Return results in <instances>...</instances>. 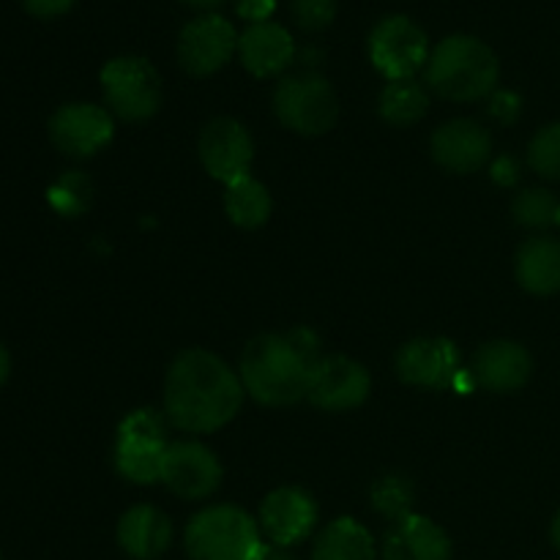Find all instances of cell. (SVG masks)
<instances>
[{"mask_svg": "<svg viewBox=\"0 0 560 560\" xmlns=\"http://www.w3.org/2000/svg\"><path fill=\"white\" fill-rule=\"evenodd\" d=\"M244 383L219 355L202 348L175 355L164 381V416L184 432H213L238 416Z\"/></svg>", "mask_w": 560, "mask_h": 560, "instance_id": "6da1fadb", "label": "cell"}, {"mask_svg": "<svg viewBox=\"0 0 560 560\" xmlns=\"http://www.w3.org/2000/svg\"><path fill=\"white\" fill-rule=\"evenodd\" d=\"M320 359V339L310 328L260 334L241 353V383L260 405L288 408L306 397Z\"/></svg>", "mask_w": 560, "mask_h": 560, "instance_id": "7a4b0ae2", "label": "cell"}, {"mask_svg": "<svg viewBox=\"0 0 560 560\" xmlns=\"http://www.w3.org/2000/svg\"><path fill=\"white\" fill-rule=\"evenodd\" d=\"M501 63L490 44L476 36H448L427 60V82L435 93L452 102H479L495 93Z\"/></svg>", "mask_w": 560, "mask_h": 560, "instance_id": "3957f363", "label": "cell"}, {"mask_svg": "<svg viewBox=\"0 0 560 560\" xmlns=\"http://www.w3.org/2000/svg\"><path fill=\"white\" fill-rule=\"evenodd\" d=\"M266 541L255 520L238 506H211L186 525V552L191 560H257Z\"/></svg>", "mask_w": 560, "mask_h": 560, "instance_id": "277c9868", "label": "cell"}, {"mask_svg": "<svg viewBox=\"0 0 560 560\" xmlns=\"http://www.w3.org/2000/svg\"><path fill=\"white\" fill-rule=\"evenodd\" d=\"M102 91L109 113L129 124L153 118L164 102V85L156 66L140 55H118L102 69Z\"/></svg>", "mask_w": 560, "mask_h": 560, "instance_id": "5b68a950", "label": "cell"}, {"mask_svg": "<svg viewBox=\"0 0 560 560\" xmlns=\"http://www.w3.org/2000/svg\"><path fill=\"white\" fill-rule=\"evenodd\" d=\"M167 424L156 410L140 408L126 416L115 438V470L135 485L162 481L164 454H167Z\"/></svg>", "mask_w": 560, "mask_h": 560, "instance_id": "8992f818", "label": "cell"}, {"mask_svg": "<svg viewBox=\"0 0 560 560\" xmlns=\"http://www.w3.org/2000/svg\"><path fill=\"white\" fill-rule=\"evenodd\" d=\"M273 113L295 135L317 137L334 129L339 102L326 77L295 74L284 77L273 91Z\"/></svg>", "mask_w": 560, "mask_h": 560, "instance_id": "52a82bcc", "label": "cell"}, {"mask_svg": "<svg viewBox=\"0 0 560 560\" xmlns=\"http://www.w3.org/2000/svg\"><path fill=\"white\" fill-rule=\"evenodd\" d=\"M370 60L388 82L410 80L430 60V38L410 16H386L370 33Z\"/></svg>", "mask_w": 560, "mask_h": 560, "instance_id": "ba28073f", "label": "cell"}, {"mask_svg": "<svg viewBox=\"0 0 560 560\" xmlns=\"http://www.w3.org/2000/svg\"><path fill=\"white\" fill-rule=\"evenodd\" d=\"M238 33L233 22L219 14L191 20L178 36V60L191 77H211L238 52Z\"/></svg>", "mask_w": 560, "mask_h": 560, "instance_id": "9c48e42d", "label": "cell"}, {"mask_svg": "<svg viewBox=\"0 0 560 560\" xmlns=\"http://www.w3.org/2000/svg\"><path fill=\"white\" fill-rule=\"evenodd\" d=\"M200 162L211 178L224 186L249 178L255 162V142L246 126L235 118H213L200 135Z\"/></svg>", "mask_w": 560, "mask_h": 560, "instance_id": "30bf717a", "label": "cell"}, {"mask_svg": "<svg viewBox=\"0 0 560 560\" xmlns=\"http://www.w3.org/2000/svg\"><path fill=\"white\" fill-rule=\"evenodd\" d=\"M115 135V120L98 104H63L49 118V140L60 153L88 159L102 151Z\"/></svg>", "mask_w": 560, "mask_h": 560, "instance_id": "8fae6325", "label": "cell"}, {"mask_svg": "<svg viewBox=\"0 0 560 560\" xmlns=\"http://www.w3.org/2000/svg\"><path fill=\"white\" fill-rule=\"evenodd\" d=\"M372 392V377L359 361L348 355H328L320 359L310 381V402L326 413H345L361 408Z\"/></svg>", "mask_w": 560, "mask_h": 560, "instance_id": "7c38bea8", "label": "cell"}, {"mask_svg": "<svg viewBox=\"0 0 560 560\" xmlns=\"http://www.w3.org/2000/svg\"><path fill=\"white\" fill-rule=\"evenodd\" d=\"M162 481L184 501H202L222 485V463L208 446L195 441L170 443L162 465Z\"/></svg>", "mask_w": 560, "mask_h": 560, "instance_id": "4fadbf2b", "label": "cell"}, {"mask_svg": "<svg viewBox=\"0 0 560 560\" xmlns=\"http://www.w3.org/2000/svg\"><path fill=\"white\" fill-rule=\"evenodd\" d=\"M394 366L399 381L408 386L441 392L457 381L459 350L446 337H419L399 348Z\"/></svg>", "mask_w": 560, "mask_h": 560, "instance_id": "5bb4252c", "label": "cell"}, {"mask_svg": "<svg viewBox=\"0 0 560 560\" xmlns=\"http://www.w3.org/2000/svg\"><path fill=\"white\" fill-rule=\"evenodd\" d=\"M317 503L301 487H279L260 506V528L277 547H293L315 530Z\"/></svg>", "mask_w": 560, "mask_h": 560, "instance_id": "9a60e30c", "label": "cell"}, {"mask_svg": "<svg viewBox=\"0 0 560 560\" xmlns=\"http://www.w3.org/2000/svg\"><path fill=\"white\" fill-rule=\"evenodd\" d=\"M492 153V137L481 124L470 118H457L443 124L432 135V156L443 170L457 175L476 173L487 164Z\"/></svg>", "mask_w": 560, "mask_h": 560, "instance_id": "2e32d148", "label": "cell"}, {"mask_svg": "<svg viewBox=\"0 0 560 560\" xmlns=\"http://www.w3.org/2000/svg\"><path fill=\"white\" fill-rule=\"evenodd\" d=\"M470 375L481 388L492 394L520 392L534 375V359L528 348L512 339H495V342L481 345L474 355Z\"/></svg>", "mask_w": 560, "mask_h": 560, "instance_id": "e0dca14e", "label": "cell"}, {"mask_svg": "<svg viewBox=\"0 0 560 560\" xmlns=\"http://www.w3.org/2000/svg\"><path fill=\"white\" fill-rule=\"evenodd\" d=\"M383 560H452V539L430 517L408 514L383 539Z\"/></svg>", "mask_w": 560, "mask_h": 560, "instance_id": "ac0fdd59", "label": "cell"}, {"mask_svg": "<svg viewBox=\"0 0 560 560\" xmlns=\"http://www.w3.org/2000/svg\"><path fill=\"white\" fill-rule=\"evenodd\" d=\"M241 63L255 77H277L293 63L295 42L282 25L260 22L249 25L238 38Z\"/></svg>", "mask_w": 560, "mask_h": 560, "instance_id": "d6986e66", "label": "cell"}, {"mask_svg": "<svg viewBox=\"0 0 560 560\" xmlns=\"http://www.w3.org/2000/svg\"><path fill=\"white\" fill-rule=\"evenodd\" d=\"M118 545L135 560H156L173 545V523L156 506H135L120 517Z\"/></svg>", "mask_w": 560, "mask_h": 560, "instance_id": "ffe728a7", "label": "cell"}, {"mask_svg": "<svg viewBox=\"0 0 560 560\" xmlns=\"http://www.w3.org/2000/svg\"><path fill=\"white\" fill-rule=\"evenodd\" d=\"M517 282L530 295H556L560 290V238L536 235L517 252Z\"/></svg>", "mask_w": 560, "mask_h": 560, "instance_id": "44dd1931", "label": "cell"}, {"mask_svg": "<svg viewBox=\"0 0 560 560\" xmlns=\"http://www.w3.org/2000/svg\"><path fill=\"white\" fill-rule=\"evenodd\" d=\"M375 539L353 517H339L320 530L312 560H375Z\"/></svg>", "mask_w": 560, "mask_h": 560, "instance_id": "7402d4cb", "label": "cell"}, {"mask_svg": "<svg viewBox=\"0 0 560 560\" xmlns=\"http://www.w3.org/2000/svg\"><path fill=\"white\" fill-rule=\"evenodd\" d=\"M271 195H268L266 186L260 180L249 178H241L235 184L228 186L224 191V211H228L230 222L235 228H244V230H257L268 222L271 217Z\"/></svg>", "mask_w": 560, "mask_h": 560, "instance_id": "603a6c76", "label": "cell"}, {"mask_svg": "<svg viewBox=\"0 0 560 560\" xmlns=\"http://www.w3.org/2000/svg\"><path fill=\"white\" fill-rule=\"evenodd\" d=\"M377 109H381L383 120H388L392 126H410L424 118L430 109V96L419 82L394 80L383 88Z\"/></svg>", "mask_w": 560, "mask_h": 560, "instance_id": "cb8c5ba5", "label": "cell"}, {"mask_svg": "<svg viewBox=\"0 0 560 560\" xmlns=\"http://www.w3.org/2000/svg\"><path fill=\"white\" fill-rule=\"evenodd\" d=\"M370 498H372V506H375V512L383 514L386 520H392V523H397V520L413 514L416 490H413V485L408 481V476H402V474L381 476V479L372 485Z\"/></svg>", "mask_w": 560, "mask_h": 560, "instance_id": "d4e9b609", "label": "cell"}, {"mask_svg": "<svg viewBox=\"0 0 560 560\" xmlns=\"http://www.w3.org/2000/svg\"><path fill=\"white\" fill-rule=\"evenodd\" d=\"M514 222L528 230H547L558 224L560 200L547 189H525L512 202Z\"/></svg>", "mask_w": 560, "mask_h": 560, "instance_id": "484cf974", "label": "cell"}, {"mask_svg": "<svg viewBox=\"0 0 560 560\" xmlns=\"http://www.w3.org/2000/svg\"><path fill=\"white\" fill-rule=\"evenodd\" d=\"M93 200V184L88 175L66 173L63 178H58V184L49 186V206L55 208L63 217H80L82 211H88Z\"/></svg>", "mask_w": 560, "mask_h": 560, "instance_id": "4316f807", "label": "cell"}, {"mask_svg": "<svg viewBox=\"0 0 560 560\" xmlns=\"http://www.w3.org/2000/svg\"><path fill=\"white\" fill-rule=\"evenodd\" d=\"M528 164L547 180H560V120L541 126L528 145Z\"/></svg>", "mask_w": 560, "mask_h": 560, "instance_id": "83f0119b", "label": "cell"}, {"mask_svg": "<svg viewBox=\"0 0 560 560\" xmlns=\"http://www.w3.org/2000/svg\"><path fill=\"white\" fill-rule=\"evenodd\" d=\"M293 16L304 31H326L337 16V0H293Z\"/></svg>", "mask_w": 560, "mask_h": 560, "instance_id": "f1b7e54d", "label": "cell"}, {"mask_svg": "<svg viewBox=\"0 0 560 560\" xmlns=\"http://www.w3.org/2000/svg\"><path fill=\"white\" fill-rule=\"evenodd\" d=\"M520 109H523V102H520L517 93H512V91L492 93L490 113H492V118H498L501 124H514L520 115Z\"/></svg>", "mask_w": 560, "mask_h": 560, "instance_id": "f546056e", "label": "cell"}, {"mask_svg": "<svg viewBox=\"0 0 560 560\" xmlns=\"http://www.w3.org/2000/svg\"><path fill=\"white\" fill-rule=\"evenodd\" d=\"M235 11L252 25H260L277 11V0H235Z\"/></svg>", "mask_w": 560, "mask_h": 560, "instance_id": "4dcf8cb0", "label": "cell"}, {"mask_svg": "<svg viewBox=\"0 0 560 560\" xmlns=\"http://www.w3.org/2000/svg\"><path fill=\"white\" fill-rule=\"evenodd\" d=\"M77 0H22L27 14L38 16V20H55V16H63L66 11H71Z\"/></svg>", "mask_w": 560, "mask_h": 560, "instance_id": "1f68e13d", "label": "cell"}, {"mask_svg": "<svg viewBox=\"0 0 560 560\" xmlns=\"http://www.w3.org/2000/svg\"><path fill=\"white\" fill-rule=\"evenodd\" d=\"M492 178H495L498 184H503V186L517 184V164H514L512 159L503 156L501 162H495V167H492Z\"/></svg>", "mask_w": 560, "mask_h": 560, "instance_id": "d6a6232c", "label": "cell"}, {"mask_svg": "<svg viewBox=\"0 0 560 560\" xmlns=\"http://www.w3.org/2000/svg\"><path fill=\"white\" fill-rule=\"evenodd\" d=\"M257 560H299L293 556V552L288 550V547H277V545H266L262 547L260 558Z\"/></svg>", "mask_w": 560, "mask_h": 560, "instance_id": "836d02e7", "label": "cell"}, {"mask_svg": "<svg viewBox=\"0 0 560 560\" xmlns=\"http://www.w3.org/2000/svg\"><path fill=\"white\" fill-rule=\"evenodd\" d=\"M9 375H11V355L9 350L3 348V342H0V386L9 381Z\"/></svg>", "mask_w": 560, "mask_h": 560, "instance_id": "e575fe53", "label": "cell"}, {"mask_svg": "<svg viewBox=\"0 0 560 560\" xmlns=\"http://www.w3.org/2000/svg\"><path fill=\"white\" fill-rule=\"evenodd\" d=\"M184 3L195 5V9H217V5H222L224 0H184Z\"/></svg>", "mask_w": 560, "mask_h": 560, "instance_id": "d590c367", "label": "cell"}, {"mask_svg": "<svg viewBox=\"0 0 560 560\" xmlns=\"http://www.w3.org/2000/svg\"><path fill=\"white\" fill-rule=\"evenodd\" d=\"M552 545H556V550L560 552V512L556 514V520H552Z\"/></svg>", "mask_w": 560, "mask_h": 560, "instance_id": "8d00e7d4", "label": "cell"}, {"mask_svg": "<svg viewBox=\"0 0 560 560\" xmlns=\"http://www.w3.org/2000/svg\"><path fill=\"white\" fill-rule=\"evenodd\" d=\"M558 224H560V217H558Z\"/></svg>", "mask_w": 560, "mask_h": 560, "instance_id": "74e56055", "label": "cell"}, {"mask_svg": "<svg viewBox=\"0 0 560 560\" xmlns=\"http://www.w3.org/2000/svg\"><path fill=\"white\" fill-rule=\"evenodd\" d=\"M0 560H3V556H0Z\"/></svg>", "mask_w": 560, "mask_h": 560, "instance_id": "f35d334b", "label": "cell"}]
</instances>
